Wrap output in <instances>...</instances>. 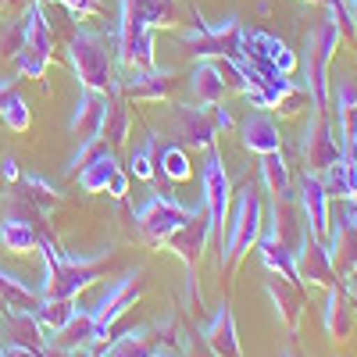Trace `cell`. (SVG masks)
Returning <instances> with one entry per match:
<instances>
[{
    "mask_svg": "<svg viewBox=\"0 0 357 357\" xmlns=\"http://www.w3.org/2000/svg\"><path fill=\"white\" fill-rule=\"evenodd\" d=\"M175 22V0H122V22H118V61H122V68H158L154 29Z\"/></svg>",
    "mask_w": 357,
    "mask_h": 357,
    "instance_id": "6da1fadb",
    "label": "cell"
},
{
    "mask_svg": "<svg viewBox=\"0 0 357 357\" xmlns=\"http://www.w3.org/2000/svg\"><path fill=\"white\" fill-rule=\"evenodd\" d=\"M68 61L75 68V79L82 89L93 93H122V82L114 75V54H111V40L93 33V29H79L68 43Z\"/></svg>",
    "mask_w": 357,
    "mask_h": 357,
    "instance_id": "7a4b0ae2",
    "label": "cell"
},
{
    "mask_svg": "<svg viewBox=\"0 0 357 357\" xmlns=\"http://www.w3.org/2000/svg\"><path fill=\"white\" fill-rule=\"evenodd\" d=\"M36 247L43 250V264H47V279H43V289H40L43 301H75L86 286H93L100 279V268L93 261L61 257V250H57L47 236H40Z\"/></svg>",
    "mask_w": 357,
    "mask_h": 357,
    "instance_id": "3957f363",
    "label": "cell"
},
{
    "mask_svg": "<svg viewBox=\"0 0 357 357\" xmlns=\"http://www.w3.org/2000/svg\"><path fill=\"white\" fill-rule=\"evenodd\" d=\"M261 225H264V204H261V193L254 183H247L240 193H236V211H232V222L225 225V254H222V264L232 268L240 261L261 236Z\"/></svg>",
    "mask_w": 357,
    "mask_h": 357,
    "instance_id": "277c9868",
    "label": "cell"
},
{
    "mask_svg": "<svg viewBox=\"0 0 357 357\" xmlns=\"http://www.w3.org/2000/svg\"><path fill=\"white\" fill-rule=\"evenodd\" d=\"M340 47V29L333 22H318L307 36V93L311 107L329 111V61Z\"/></svg>",
    "mask_w": 357,
    "mask_h": 357,
    "instance_id": "5b68a950",
    "label": "cell"
},
{
    "mask_svg": "<svg viewBox=\"0 0 357 357\" xmlns=\"http://www.w3.org/2000/svg\"><path fill=\"white\" fill-rule=\"evenodd\" d=\"M50 22L43 15V4L33 0L25 8V40H22V50L11 57L15 68L25 75V79H43L47 75V65H50Z\"/></svg>",
    "mask_w": 357,
    "mask_h": 357,
    "instance_id": "8992f818",
    "label": "cell"
},
{
    "mask_svg": "<svg viewBox=\"0 0 357 357\" xmlns=\"http://www.w3.org/2000/svg\"><path fill=\"white\" fill-rule=\"evenodd\" d=\"M301 154H304V168L318 172V175L343 158V132L329 118V111L314 107L311 122H307V132H304V143H301Z\"/></svg>",
    "mask_w": 357,
    "mask_h": 357,
    "instance_id": "52a82bcc",
    "label": "cell"
},
{
    "mask_svg": "<svg viewBox=\"0 0 357 357\" xmlns=\"http://www.w3.org/2000/svg\"><path fill=\"white\" fill-rule=\"evenodd\" d=\"M240 40H243V25L236 18H225L222 25L197 22L190 33H183V43L197 57H240Z\"/></svg>",
    "mask_w": 357,
    "mask_h": 357,
    "instance_id": "ba28073f",
    "label": "cell"
},
{
    "mask_svg": "<svg viewBox=\"0 0 357 357\" xmlns=\"http://www.w3.org/2000/svg\"><path fill=\"white\" fill-rule=\"evenodd\" d=\"M190 215H193V211H190V207H183L178 200L154 193V197L136 211V229L143 232L146 243H165L168 236H172L178 225H183Z\"/></svg>",
    "mask_w": 357,
    "mask_h": 357,
    "instance_id": "9c48e42d",
    "label": "cell"
},
{
    "mask_svg": "<svg viewBox=\"0 0 357 357\" xmlns=\"http://www.w3.org/2000/svg\"><path fill=\"white\" fill-rule=\"evenodd\" d=\"M229 197H232V186H229V175L222 168V158L211 146L207 151V161H204V204H207V222H211V236H225V218H229Z\"/></svg>",
    "mask_w": 357,
    "mask_h": 357,
    "instance_id": "30bf717a",
    "label": "cell"
},
{
    "mask_svg": "<svg viewBox=\"0 0 357 357\" xmlns=\"http://www.w3.org/2000/svg\"><path fill=\"white\" fill-rule=\"evenodd\" d=\"M293 261H296V279L301 286H333L336 282V264H333V254L325 247V240L311 236V229H304L301 236V247L293 250Z\"/></svg>",
    "mask_w": 357,
    "mask_h": 357,
    "instance_id": "8fae6325",
    "label": "cell"
},
{
    "mask_svg": "<svg viewBox=\"0 0 357 357\" xmlns=\"http://www.w3.org/2000/svg\"><path fill=\"white\" fill-rule=\"evenodd\" d=\"M143 289H146V279H143V268H136V272H129L122 282H118L104 301H100V307L93 311V321H97V333H100V343H107V336H111V325L122 318L129 307H136V301L143 296Z\"/></svg>",
    "mask_w": 357,
    "mask_h": 357,
    "instance_id": "7c38bea8",
    "label": "cell"
},
{
    "mask_svg": "<svg viewBox=\"0 0 357 357\" xmlns=\"http://www.w3.org/2000/svg\"><path fill=\"white\" fill-rule=\"evenodd\" d=\"M207 236H211V222H207V211H193L183 225H178L172 236H168V247L183 257V264L193 272V264L200 261L204 247H207Z\"/></svg>",
    "mask_w": 357,
    "mask_h": 357,
    "instance_id": "4fadbf2b",
    "label": "cell"
},
{
    "mask_svg": "<svg viewBox=\"0 0 357 357\" xmlns=\"http://www.w3.org/2000/svg\"><path fill=\"white\" fill-rule=\"evenodd\" d=\"M301 211H304V222L311 229V236L325 240L329 232V193L321 186V175L318 172H304V183H301Z\"/></svg>",
    "mask_w": 357,
    "mask_h": 357,
    "instance_id": "5bb4252c",
    "label": "cell"
},
{
    "mask_svg": "<svg viewBox=\"0 0 357 357\" xmlns=\"http://www.w3.org/2000/svg\"><path fill=\"white\" fill-rule=\"evenodd\" d=\"M307 222H304V211H301V204H296L286 193H275V207H272V236L286 247V250H296L301 247V236H304Z\"/></svg>",
    "mask_w": 357,
    "mask_h": 357,
    "instance_id": "9a60e30c",
    "label": "cell"
},
{
    "mask_svg": "<svg viewBox=\"0 0 357 357\" xmlns=\"http://www.w3.org/2000/svg\"><path fill=\"white\" fill-rule=\"evenodd\" d=\"M104 111H107V97L104 93H93V89H82V97L75 104V114H72V132L82 139V143H93V139H104Z\"/></svg>",
    "mask_w": 357,
    "mask_h": 357,
    "instance_id": "2e32d148",
    "label": "cell"
},
{
    "mask_svg": "<svg viewBox=\"0 0 357 357\" xmlns=\"http://www.w3.org/2000/svg\"><path fill=\"white\" fill-rule=\"evenodd\" d=\"M200 340L211 347L218 357H243L240 350V336H236V321H232V311L229 304H218V311L211 314V321L200 329Z\"/></svg>",
    "mask_w": 357,
    "mask_h": 357,
    "instance_id": "e0dca14e",
    "label": "cell"
},
{
    "mask_svg": "<svg viewBox=\"0 0 357 357\" xmlns=\"http://www.w3.org/2000/svg\"><path fill=\"white\" fill-rule=\"evenodd\" d=\"M118 82H122V89L136 100H165L175 89L172 72H158V68H129V75L118 79Z\"/></svg>",
    "mask_w": 357,
    "mask_h": 357,
    "instance_id": "ac0fdd59",
    "label": "cell"
},
{
    "mask_svg": "<svg viewBox=\"0 0 357 357\" xmlns=\"http://www.w3.org/2000/svg\"><path fill=\"white\" fill-rule=\"evenodd\" d=\"M215 122L207 107H178V139L197 151H211L215 146Z\"/></svg>",
    "mask_w": 357,
    "mask_h": 357,
    "instance_id": "d6986e66",
    "label": "cell"
},
{
    "mask_svg": "<svg viewBox=\"0 0 357 357\" xmlns=\"http://www.w3.org/2000/svg\"><path fill=\"white\" fill-rule=\"evenodd\" d=\"M243 146L254 154H275L282 146V132L275 126V118L264 114V111H254L243 122Z\"/></svg>",
    "mask_w": 357,
    "mask_h": 357,
    "instance_id": "ffe728a7",
    "label": "cell"
},
{
    "mask_svg": "<svg viewBox=\"0 0 357 357\" xmlns=\"http://www.w3.org/2000/svg\"><path fill=\"white\" fill-rule=\"evenodd\" d=\"M268 293H272V301H275V307H279V318L296 333V329H301V318H304V293H301V282H286V279L272 275V279H268Z\"/></svg>",
    "mask_w": 357,
    "mask_h": 357,
    "instance_id": "44dd1931",
    "label": "cell"
},
{
    "mask_svg": "<svg viewBox=\"0 0 357 357\" xmlns=\"http://www.w3.org/2000/svg\"><path fill=\"white\" fill-rule=\"evenodd\" d=\"M158 347L151 340V329L146 325H139V329H129L122 336H114L107 343L97 347V354H89V357H151Z\"/></svg>",
    "mask_w": 357,
    "mask_h": 357,
    "instance_id": "7402d4cb",
    "label": "cell"
},
{
    "mask_svg": "<svg viewBox=\"0 0 357 357\" xmlns=\"http://www.w3.org/2000/svg\"><path fill=\"white\" fill-rule=\"evenodd\" d=\"M325 247H329L333 254V264H336V275H347L357 268V229H350L343 218L336 222V229L329 225V232H325Z\"/></svg>",
    "mask_w": 357,
    "mask_h": 357,
    "instance_id": "603a6c76",
    "label": "cell"
},
{
    "mask_svg": "<svg viewBox=\"0 0 357 357\" xmlns=\"http://www.w3.org/2000/svg\"><path fill=\"white\" fill-rule=\"evenodd\" d=\"M54 343H57V347H72V350L100 347V333H97L93 311H75L65 329H57V333H54Z\"/></svg>",
    "mask_w": 357,
    "mask_h": 357,
    "instance_id": "cb8c5ba5",
    "label": "cell"
},
{
    "mask_svg": "<svg viewBox=\"0 0 357 357\" xmlns=\"http://www.w3.org/2000/svg\"><path fill=\"white\" fill-rule=\"evenodd\" d=\"M190 89H193V100H197L200 107H215V104H222V97H225L229 86H225V79H222V72H218L215 61H200V65L193 68Z\"/></svg>",
    "mask_w": 357,
    "mask_h": 357,
    "instance_id": "d4e9b609",
    "label": "cell"
},
{
    "mask_svg": "<svg viewBox=\"0 0 357 357\" xmlns=\"http://www.w3.org/2000/svg\"><path fill=\"white\" fill-rule=\"evenodd\" d=\"M114 172H118V158H114V151H111V146H100V151L89 158L75 175H79V186H82L86 193H104Z\"/></svg>",
    "mask_w": 357,
    "mask_h": 357,
    "instance_id": "484cf974",
    "label": "cell"
},
{
    "mask_svg": "<svg viewBox=\"0 0 357 357\" xmlns=\"http://www.w3.org/2000/svg\"><path fill=\"white\" fill-rule=\"evenodd\" d=\"M257 254H261V261H264V268L272 275H279V279H286V282H301L296 279V261H293V250H286L272 232H264V236H257Z\"/></svg>",
    "mask_w": 357,
    "mask_h": 357,
    "instance_id": "4316f807",
    "label": "cell"
},
{
    "mask_svg": "<svg viewBox=\"0 0 357 357\" xmlns=\"http://www.w3.org/2000/svg\"><path fill=\"white\" fill-rule=\"evenodd\" d=\"M4 314H8V340L36 354L47 350V336H43V325L36 321V314H29V311H4Z\"/></svg>",
    "mask_w": 357,
    "mask_h": 357,
    "instance_id": "83f0119b",
    "label": "cell"
},
{
    "mask_svg": "<svg viewBox=\"0 0 357 357\" xmlns=\"http://www.w3.org/2000/svg\"><path fill=\"white\" fill-rule=\"evenodd\" d=\"M40 304H43V296L36 289L22 286L15 275H8L4 268H0V307H4V311H29V314H36Z\"/></svg>",
    "mask_w": 357,
    "mask_h": 357,
    "instance_id": "f1b7e54d",
    "label": "cell"
},
{
    "mask_svg": "<svg viewBox=\"0 0 357 357\" xmlns=\"http://www.w3.org/2000/svg\"><path fill=\"white\" fill-rule=\"evenodd\" d=\"M350 296L340 286H329V301H325V333L333 340H347L350 336Z\"/></svg>",
    "mask_w": 357,
    "mask_h": 357,
    "instance_id": "f546056e",
    "label": "cell"
},
{
    "mask_svg": "<svg viewBox=\"0 0 357 357\" xmlns=\"http://www.w3.org/2000/svg\"><path fill=\"white\" fill-rule=\"evenodd\" d=\"M129 126H132V118H129V107L122 100V93H111L107 97V111H104V139L111 146H122L129 139Z\"/></svg>",
    "mask_w": 357,
    "mask_h": 357,
    "instance_id": "4dcf8cb0",
    "label": "cell"
},
{
    "mask_svg": "<svg viewBox=\"0 0 357 357\" xmlns=\"http://www.w3.org/2000/svg\"><path fill=\"white\" fill-rule=\"evenodd\" d=\"M40 243V236L33 229V222H22V218H4L0 222V247L11 250V254H25V250H33Z\"/></svg>",
    "mask_w": 357,
    "mask_h": 357,
    "instance_id": "1f68e13d",
    "label": "cell"
},
{
    "mask_svg": "<svg viewBox=\"0 0 357 357\" xmlns=\"http://www.w3.org/2000/svg\"><path fill=\"white\" fill-rule=\"evenodd\" d=\"M321 186H325V193L336 197V200H350L357 193V178H354L350 165L340 158L336 165H329V168L321 172Z\"/></svg>",
    "mask_w": 357,
    "mask_h": 357,
    "instance_id": "d6a6232c",
    "label": "cell"
},
{
    "mask_svg": "<svg viewBox=\"0 0 357 357\" xmlns=\"http://www.w3.org/2000/svg\"><path fill=\"white\" fill-rule=\"evenodd\" d=\"M158 172L165 178H172V183H186V178L193 175V165H190V154L183 151V146H165V151H158Z\"/></svg>",
    "mask_w": 357,
    "mask_h": 357,
    "instance_id": "836d02e7",
    "label": "cell"
},
{
    "mask_svg": "<svg viewBox=\"0 0 357 357\" xmlns=\"http://www.w3.org/2000/svg\"><path fill=\"white\" fill-rule=\"evenodd\" d=\"M75 311H79L75 301H43V304L36 307V321L43 325V333H47V329L57 333V329H65V325L72 321Z\"/></svg>",
    "mask_w": 357,
    "mask_h": 357,
    "instance_id": "e575fe53",
    "label": "cell"
},
{
    "mask_svg": "<svg viewBox=\"0 0 357 357\" xmlns=\"http://www.w3.org/2000/svg\"><path fill=\"white\" fill-rule=\"evenodd\" d=\"M261 178H264V186L268 193H286L289 190V168L282 161V154H261Z\"/></svg>",
    "mask_w": 357,
    "mask_h": 357,
    "instance_id": "d590c367",
    "label": "cell"
},
{
    "mask_svg": "<svg viewBox=\"0 0 357 357\" xmlns=\"http://www.w3.org/2000/svg\"><path fill=\"white\" fill-rule=\"evenodd\" d=\"M22 190H25V197L36 204V211L43 215V211H50V207L57 204V190L47 183V178H40V175H22Z\"/></svg>",
    "mask_w": 357,
    "mask_h": 357,
    "instance_id": "8d00e7d4",
    "label": "cell"
},
{
    "mask_svg": "<svg viewBox=\"0 0 357 357\" xmlns=\"http://www.w3.org/2000/svg\"><path fill=\"white\" fill-rule=\"evenodd\" d=\"M0 118H4V126L11 132H25L29 122H33V114H29V104L18 97V93H8L4 104H0Z\"/></svg>",
    "mask_w": 357,
    "mask_h": 357,
    "instance_id": "74e56055",
    "label": "cell"
},
{
    "mask_svg": "<svg viewBox=\"0 0 357 357\" xmlns=\"http://www.w3.org/2000/svg\"><path fill=\"white\" fill-rule=\"evenodd\" d=\"M325 8H329V22L340 29V40H350L357 43V22L347 8V0H325Z\"/></svg>",
    "mask_w": 357,
    "mask_h": 357,
    "instance_id": "f35d334b",
    "label": "cell"
},
{
    "mask_svg": "<svg viewBox=\"0 0 357 357\" xmlns=\"http://www.w3.org/2000/svg\"><path fill=\"white\" fill-rule=\"evenodd\" d=\"M158 146H154V139H146L139 151H132V158H129V175H136V178H154V172H158Z\"/></svg>",
    "mask_w": 357,
    "mask_h": 357,
    "instance_id": "ab89813d",
    "label": "cell"
},
{
    "mask_svg": "<svg viewBox=\"0 0 357 357\" xmlns=\"http://www.w3.org/2000/svg\"><path fill=\"white\" fill-rule=\"evenodd\" d=\"M22 40H25V15L8 22L4 29H0V54L4 57H15L22 50Z\"/></svg>",
    "mask_w": 357,
    "mask_h": 357,
    "instance_id": "60d3db41",
    "label": "cell"
},
{
    "mask_svg": "<svg viewBox=\"0 0 357 357\" xmlns=\"http://www.w3.org/2000/svg\"><path fill=\"white\" fill-rule=\"evenodd\" d=\"M307 104H311V93H307V89H301V86H289L286 93L279 97V104H275V107H279L282 114H296V111L307 107Z\"/></svg>",
    "mask_w": 357,
    "mask_h": 357,
    "instance_id": "b9f144b4",
    "label": "cell"
},
{
    "mask_svg": "<svg viewBox=\"0 0 357 357\" xmlns=\"http://www.w3.org/2000/svg\"><path fill=\"white\" fill-rule=\"evenodd\" d=\"M357 107V86L354 82H340L336 86V118L340 114H350Z\"/></svg>",
    "mask_w": 357,
    "mask_h": 357,
    "instance_id": "7bdbcfd3",
    "label": "cell"
},
{
    "mask_svg": "<svg viewBox=\"0 0 357 357\" xmlns=\"http://www.w3.org/2000/svg\"><path fill=\"white\" fill-rule=\"evenodd\" d=\"M343 161L350 165V172H354V178H357V126H350V129L343 132Z\"/></svg>",
    "mask_w": 357,
    "mask_h": 357,
    "instance_id": "ee69618b",
    "label": "cell"
},
{
    "mask_svg": "<svg viewBox=\"0 0 357 357\" xmlns=\"http://www.w3.org/2000/svg\"><path fill=\"white\" fill-rule=\"evenodd\" d=\"M57 4H65V8H68L72 15H79V18L100 11V0H57Z\"/></svg>",
    "mask_w": 357,
    "mask_h": 357,
    "instance_id": "f6af8a7d",
    "label": "cell"
},
{
    "mask_svg": "<svg viewBox=\"0 0 357 357\" xmlns=\"http://www.w3.org/2000/svg\"><path fill=\"white\" fill-rule=\"evenodd\" d=\"M107 193L122 200V197L129 193V172H122V168H118V172L111 175V183H107Z\"/></svg>",
    "mask_w": 357,
    "mask_h": 357,
    "instance_id": "bcb514c9",
    "label": "cell"
},
{
    "mask_svg": "<svg viewBox=\"0 0 357 357\" xmlns=\"http://www.w3.org/2000/svg\"><path fill=\"white\" fill-rule=\"evenodd\" d=\"M0 357H40V354L22 347V343H15V340H4V343H0Z\"/></svg>",
    "mask_w": 357,
    "mask_h": 357,
    "instance_id": "7dc6e473",
    "label": "cell"
},
{
    "mask_svg": "<svg viewBox=\"0 0 357 357\" xmlns=\"http://www.w3.org/2000/svg\"><path fill=\"white\" fill-rule=\"evenodd\" d=\"M40 357H89V350H72V347H57V343H47V350Z\"/></svg>",
    "mask_w": 357,
    "mask_h": 357,
    "instance_id": "c3c4849f",
    "label": "cell"
},
{
    "mask_svg": "<svg viewBox=\"0 0 357 357\" xmlns=\"http://www.w3.org/2000/svg\"><path fill=\"white\" fill-rule=\"evenodd\" d=\"M0 172H4L8 183H18V178H22V168H18L15 158H4V161H0Z\"/></svg>",
    "mask_w": 357,
    "mask_h": 357,
    "instance_id": "681fc988",
    "label": "cell"
},
{
    "mask_svg": "<svg viewBox=\"0 0 357 357\" xmlns=\"http://www.w3.org/2000/svg\"><path fill=\"white\" fill-rule=\"evenodd\" d=\"M350 229H357V197H350V200H343V215H340Z\"/></svg>",
    "mask_w": 357,
    "mask_h": 357,
    "instance_id": "f907efd6",
    "label": "cell"
},
{
    "mask_svg": "<svg viewBox=\"0 0 357 357\" xmlns=\"http://www.w3.org/2000/svg\"><path fill=\"white\" fill-rule=\"evenodd\" d=\"M343 279H347V286H343V293H347V296H350V301L357 304V268H354V272H347Z\"/></svg>",
    "mask_w": 357,
    "mask_h": 357,
    "instance_id": "816d5d0a",
    "label": "cell"
},
{
    "mask_svg": "<svg viewBox=\"0 0 357 357\" xmlns=\"http://www.w3.org/2000/svg\"><path fill=\"white\" fill-rule=\"evenodd\" d=\"M211 122H215V129H222V132H225V129H232L229 111H215V114H211Z\"/></svg>",
    "mask_w": 357,
    "mask_h": 357,
    "instance_id": "f5cc1de1",
    "label": "cell"
},
{
    "mask_svg": "<svg viewBox=\"0 0 357 357\" xmlns=\"http://www.w3.org/2000/svg\"><path fill=\"white\" fill-rule=\"evenodd\" d=\"M336 126H340V132H347L350 126H357V107H354L350 114H340V118H336Z\"/></svg>",
    "mask_w": 357,
    "mask_h": 357,
    "instance_id": "db71d44e",
    "label": "cell"
},
{
    "mask_svg": "<svg viewBox=\"0 0 357 357\" xmlns=\"http://www.w3.org/2000/svg\"><path fill=\"white\" fill-rule=\"evenodd\" d=\"M8 93H11V79H0V104H4Z\"/></svg>",
    "mask_w": 357,
    "mask_h": 357,
    "instance_id": "11a10c76",
    "label": "cell"
},
{
    "mask_svg": "<svg viewBox=\"0 0 357 357\" xmlns=\"http://www.w3.org/2000/svg\"><path fill=\"white\" fill-rule=\"evenodd\" d=\"M151 357H175V354H168V350H165V347H158V350H154V354H151Z\"/></svg>",
    "mask_w": 357,
    "mask_h": 357,
    "instance_id": "9f6ffc18",
    "label": "cell"
},
{
    "mask_svg": "<svg viewBox=\"0 0 357 357\" xmlns=\"http://www.w3.org/2000/svg\"><path fill=\"white\" fill-rule=\"evenodd\" d=\"M347 8H350V15H354V22H357V0H347Z\"/></svg>",
    "mask_w": 357,
    "mask_h": 357,
    "instance_id": "6f0895ef",
    "label": "cell"
},
{
    "mask_svg": "<svg viewBox=\"0 0 357 357\" xmlns=\"http://www.w3.org/2000/svg\"><path fill=\"white\" fill-rule=\"evenodd\" d=\"M286 357H289V354H286Z\"/></svg>",
    "mask_w": 357,
    "mask_h": 357,
    "instance_id": "680465c9",
    "label": "cell"
}]
</instances>
